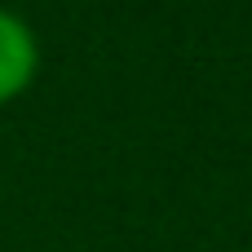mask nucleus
Instances as JSON below:
<instances>
[{
  "label": "nucleus",
  "mask_w": 252,
  "mask_h": 252,
  "mask_svg": "<svg viewBox=\"0 0 252 252\" xmlns=\"http://www.w3.org/2000/svg\"><path fill=\"white\" fill-rule=\"evenodd\" d=\"M40 71V40L13 9H0V106L18 102Z\"/></svg>",
  "instance_id": "nucleus-1"
}]
</instances>
